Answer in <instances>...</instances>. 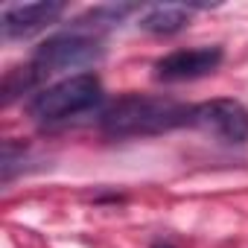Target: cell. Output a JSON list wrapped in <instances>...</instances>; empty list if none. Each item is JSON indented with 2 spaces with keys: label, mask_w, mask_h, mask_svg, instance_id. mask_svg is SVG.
I'll return each instance as SVG.
<instances>
[{
  "label": "cell",
  "mask_w": 248,
  "mask_h": 248,
  "mask_svg": "<svg viewBox=\"0 0 248 248\" xmlns=\"http://www.w3.org/2000/svg\"><path fill=\"white\" fill-rule=\"evenodd\" d=\"M102 102V82L96 73H76L67 76L44 91H38L30 102L27 111L35 123H59L76 114H85Z\"/></svg>",
  "instance_id": "cell-2"
},
{
  "label": "cell",
  "mask_w": 248,
  "mask_h": 248,
  "mask_svg": "<svg viewBox=\"0 0 248 248\" xmlns=\"http://www.w3.org/2000/svg\"><path fill=\"white\" fill-rule=\"evenodd\" d=\"M190 9L196 6H181V3H164V6H149L140 15V30L152 35H175L190 24Z\"/></svg>",
  "instance_id": "cell-7"
},
{
  "label": "cell",
  "mask_w": 248,
  "mask_h": 248,
  "mask_svg": "<svg viewBox=\"0 0 248 248\" xmlns=\"http://www.w3.org/2000/svg\"><path fill=\"white\" fill-rule=\"evenodd\" d=\"M190 117H193V105L175 102L170 96L129 93L102 111L99 129L108 138H149V135H164L190 126Z\"/></svg>",
  "instance_id": "cell-1"
},
{
  "label": "cell",
  "mask_w": 248,
  "mask_h": 248,
  "mask_svg": "<svg viewBox=\"0 0 248 248\" xmlns=\"http://www.w3.org/2000/svg\"><path fill=\"white\" fill-rule=\"evenodd\" d=\"M38 82H41V76H38V70H35L32 64H24V67H12V70H6V76H3V88H0V93H3V105H12L18 96L30 93Z\"/></svg>",
  "instance_id": "cell-8"
},
{
  "label": "cell",
  "mask_w": 248,
  "mask_h": 248,
  "mask_svg": "<svg viewBox=\"0 0 248 248\" xmlns=\"http://www.w3.org/2000/svg\"><path fill=\"white\" fill-rule=\"evenodd\" d=\"M64 12V3L56 0H44V3H24V6H6L3 18H0V30L3 38H30L38 30L56 24Z\"/></svg>",
  "instance_id": "cell-6"
},
{
  "label": "cell",
  "mask_w": 248,
  "mask_h": 248,
  "mask_svg": "<svg viewBox=\"0 0 248 248\" xmlns=\"http://www.w3.org/2000/svg\"><path fill=\"white\" fill-rule=\"evenodd\" d=\"M105 56V47L96 35L70 30V32H59L50 35L47 41H41L30 59V64L38 70V76H50V73H62V70H79V67H91Z\"/></svg>",
  "instance_id": "cell-3"
},
{
  "label": "cell",
  "mask_w": 248,
  "mask_h": 248,
  "mask_svg": "<svg viewBox=\"0 0 248 248\" xmlns=\"http://www.w3.org/2000/svg\"><path fill=\"white\" fill-rule=\"evenodd\" d=\"M190 126L219 138L222 143L231 146H245L248 143V108L236 99H210L193 105Z\"/></svg>",
  "instance_id": "cell-4"
},
{
  "label": "cell",
  "mask_w": 248,
  "mask_h": 248,
  "mask_svg": "<svg viewBox=\"0 0 248 248\" xmlns=\"http://www.w3.org/2000/svg\"><path fill=\"white\" fill-rule=\"evenodd\" d=\"M152 248H175V245H170V242H155Z\"/></svg>",
  "instance_id": "cell-9"
},
{
  "label": "cell",
  "mask_w": 248,
  "mask_h": 248,
  "mask_svg": "<svg viewBox=\"0 0 248 248\" xmlns=\"http://www.w3.org/2000/svg\"><path fill=\"white\" fill-rule=\"evenodd\" d=\"M222 47H196V50H175L155 62V76L161 82H190L213 73L222 64Z\"/></svg>",
  "instance_id": "cell-5"
}]
</instances>
